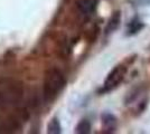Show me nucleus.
Listing matches in <instances>:
<instances>
[{
	"mask_svg": "<svg viewBox=\"0 0 150 134\" xmlns=\"http://www.w3.org/2000/svg\"><path fill=\"white\" fill-rule=\"evenodd\" d=\"M23 97H24V87L19 82L8 79L0 83V106L1 107L16 106L21 102Z\"/></svg>",
	"mask_w": 150,
	"mask_h": 134,
	"instance_id": "f257e3e1",
	"label": "nucleus"
},
{
	"mask_svg": "<svg viewBox=\"0 0 150 134\" xmlns=\"http://www.w3.org/2000/svg\"><path fill=\"white\" fill-rule=\"evenodd\" d=\"M66 84L63 73L58 69H50L47 72L44 81V100L45 102H52L56 98Z\"/></svg>",
	"mask_w": 150,
	"mask_h": 134,
	"instance_id": "f03ea898",
	"label": "nucleus"
},
{
	"mask_svg": "<svg viewBox=\"0 0 150 134\" xmlns=\"http://www.w3.org/2000/svg\"><path fill=\"white\" fill-rule=\"evenodd\" d=\"M127 67L125 65H117L106 76L104 84H103V88L102 93H108L111 92L113 89H115L120 84L123 82L125 75H127Z\"/></svg>",
	"mask_w": 150,
	"mask_h": 134,
	"instance_id": "7ed1b4c3",
	"label": "nucleus"
},
{
	"mask_svg": "<svg viewBox=\"0 0 150 134\" xmlns=\"http://www.w3.org/2000/svg\"><path fill=\"white\" fill-rule=\"evenodd\" d=\"M76 7L82 16L88 18L93 16V13H95L96 7H98V1L96 0H77Z\"/></svg>",
	"mask_w": 150,
	"mask_h": 134,
	"instance_id": "20e7f679",
	"label": "nucleus"
},
{
	"mask_svg": "<svg viewBox=\"0 0 150 134\" xmlns=\"http://www.w3.org/2000/svg\"><path fill=\"white\" fill-rule=\"evenodd\" d=\"M101 123H102L104 132L113 133L117 130V126H118V119L115 117L114 114L105 111L101 114Z\"/></svg>",
	"mask_w": 150,
	"mask_h": 134,
	"instance_id": "39448f33",
	"label": "nucleus"
},
{
	"mask_svg": "<svg viewBox=\"0 0 150 134\" xmlns=\"http://www.w3.org/2000/svg\"><path fill=\"white\" fill-rule=\"evenodd\" d=\"M120 24H121V11L117 10L112 13V16L110 17V19L106 24V27L104 29L105 35L113 34L120 27Z\"/></svg>",
	"mask_w": 150,
	"mask_h": 134,
	"instance_id": "423d86ee",
	"label": "nucleus"
},
{
	"mask_svg": "<svg viewBox=\"0 0 150 134\" xmlns=\"http://www.w3.org/2000/svg\"><path fill=\"white\" fill-rule=\"evenodd\" d=\"M144 28V21L140 20V18L138 16H136V17H133L130 20V22L127 26V32H125V35L127 36H134V35L139 34Z\"/></svg>",
	"mask_w": 150,
	"mask_h": 134,
	"instance_id": "0eeeda50",
	"label": "nucleus"
},
{
	"mask_svg": "<svg viewBox=\"0 0 150 134\" xmlns=\"http://www.w3.org/2000/svg\"><path fill=\"white\" fill-rule=\"evenodd\" d=\"M76 133L79 134H88L91 132V123L88 120H81L75 128Z\"/></svg>",
	"mask_w": 150,
	"mask_h": 134,
	"instance_id": "6e6552de",
	"label": "nucleus"
},
{
	"mask_svg": "<svg viewBox=\"0 0 150 134\" xmlns=\"http://www.w3.org/2000/svg\"><path fill=\"white\" fill-rule=\"evenodd\" d=\"M47 132L50 134H59L62 132V128H61V123L57 120L56 117L53 119L52 121L48 123L47 126Z\"/></svg>",
	"mask_w": 150,
	"mask_h": 134,
	"instance_id": "1a4fd4ad",
	"label": "nucleus"
}]
</instances>
